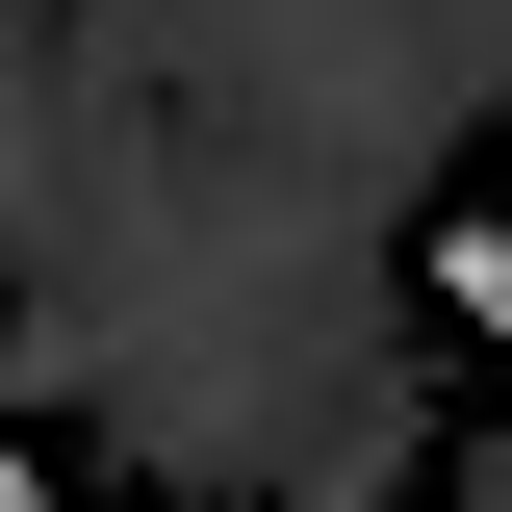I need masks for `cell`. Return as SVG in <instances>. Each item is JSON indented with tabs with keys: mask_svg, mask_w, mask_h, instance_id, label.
Masks as SVG:
<instances>
[{
	"mask_svg": "<svg viewBox=\"0 0 512 512\" xmlns=\"http://www.w3.org/2000/svg\"><path fill=\"white\" fill-rule=\"evenodd\" d=\"M410 282H436L461 333H512V205H436V231H410Z\"/></svg>",
	"mask_w": 512,
	"mask_h": 512,
	"instance_id": "cell-1",
	"label": "cell"
}]
</instances>
